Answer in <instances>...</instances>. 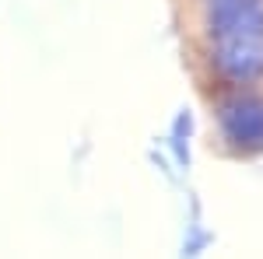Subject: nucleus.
Segmentation results:
<instances>
[{
  "label": "nucleus",
  "instance_id": "f257e3e1",
  "mask_svg": "<svg viewBox=\"0 0 263 259\" xmlns=\"http://www.w3.org/2000/svg\"><path fill=\"white\" fill-rule=\"evenodd\" d=\"M207 60L232 88L263 77V0H207Z\"/></svg>",
  "mask_w": 263,
  "mask_h": 259
},
{
  "label": "nucleus",
  "instance_id": "f03ea898",
  "mask_svg": "<svg viewBox=\"0 0 263 259\" xmlns=\"http://www.w3.org/2000/svg\"><path fill=\"white\" fill-rule=\"evenodd\" d=\"M214 119L221 140L235 154H260L263 151V98L256 91L235 88L218 98Z\"/></svg>",
  "mask_w": 263,
  "mask_h": 259
}]
</instances>
